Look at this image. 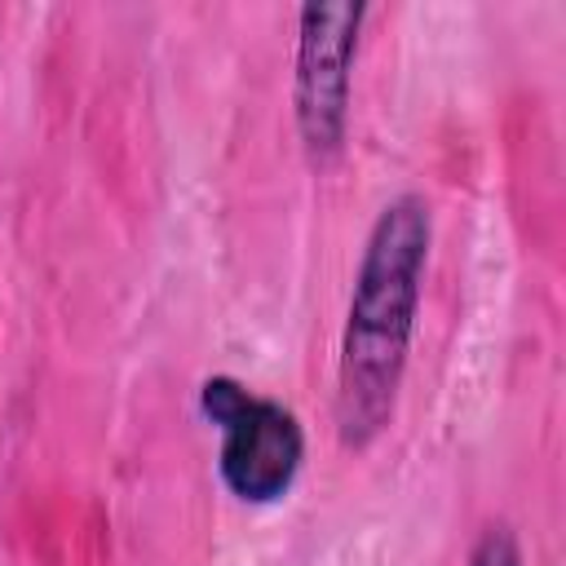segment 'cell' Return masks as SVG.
<instances>
[{
  "label": "cell",
  "instance_id": "cell-1",
  "mask_svg": "<svg viewBox=\"0 0 566 566\" xmlns=\"http://www.w3.org/2000/svg\"><path fill=\"white\" fill-rule=\"evenodd\" d=\"M424 252H429V208L424 199L402 195L376 217L349 296L340 367H336V429L345 447L371 442L394 416L411 318L420 301Z\"/></svg>",
  "mask_w": 566,
  "mask_h": 566
},
{
  "label": "cell",
  "instance_id": "cell-2",
  "mask_svg": "<svg viewBox=\"0 0 566 566\" xmlns=\"http://www.w3.org/2000/svg\"><path fill=\"white\" fill-rule=\"evenodd\" d=\"M203 411L221 424V478L239 500L265 504L283 495L301 469V429L292 411L248 394L230 376L203 380Z\"/></svg>",
  "mask_w": 566,
  "mask_h": 566
},
{
  "label": "cell",
  "instance_id": "cell-3",
  "mask_svg": "<svg viewBox=\"0 0 566 566\" xmlns=\"http://www.w3.org/2000/svg\"><path fill=\"white\" fill-rule=\"evenodd\" d=\"M363 4H305L296 44V124L314 159H327L345 142L349 66L358 49Z\"/></svg>",
  "mask_w": 566,
  "mask_h": 566
},
{
  "label": "cell",
  "instance_id": "cell-4",
  "mask_svg": "<svg viewBox=\"0 0 566 566\" xmlns=\"http://www.w3.org/2000/svg\"><path fill=\"white\" fill-rule=\"evenodd\" d=\"M473 566H522V553H517L513 531H509V526H491V531L478 539Z\"/></svg>",
  "mask_w": 566,
  "mask_h": 566
}]
</instances>
